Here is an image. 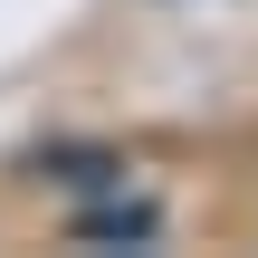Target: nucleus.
Wrapping results in <instances>:
<instances>
[{
  "label": "nucleus",
  "instance_id": "1",
  "mask_svg": "<svg viewBox=\"0 0 258 258\" xmlns=\"http://www.w3.org/2000/svg\"><path fill=\"white\" fill-rule=\"evenodd\" d=\"M153 201H105V211H77V239H153Z\"/></svg>",
  "mask_w": 258,
  "mask_h": 258
}]
</instances>
